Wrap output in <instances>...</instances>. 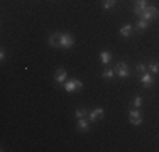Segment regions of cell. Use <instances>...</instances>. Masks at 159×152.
I'll list each match as a JSON object with an SVG mask.
<instances>
[{
  "instance_id": "ac0fdd59",
  "label": "cell",
  "mask_w": 159,
  "mask_h": 152,
  "mask_svg": "<svg viewBox=\"0 0 159 152\" xmlns=\"http://www.w3.org/2000/svg\"><path fill=\"white\" fill-rule=\"evenodd\" d=\"M75 117H76V118H86V110L85 108L76 110V112H75Z\"/></svg>"
},
{
  "instance_id": "30bf717a",
  "label": "cell",
  "mask_w": 159,
  "mask_h": 152,
  "mask_svg": "<svg viewBox=\"0 0 159 152\" xmlns=\"http://www.w3.org/2000/svg\"><path fill=\"white\" fill-rule=\"evenodd\" d=\"M100 61H102V64L108 66V64H110V61H112V54L108 51H102L100 52Z\"/></svg>"
},
{
  "instance_id": "ba28073f",
  "label": "cell",
  "mask_w": 159,
  "mask_h": 152,
  "mask_svg": "<svg viewBox=\"0 0 159 152\" xmlns=\"http://www.w3.org/2000/svg\"><path fill=\"white\" fill-rule=\"evenodd\" d=\"M68 81V73L64 69H58L56 71V83L58 85H64Z\"/></svg>"
},
{
  "instance_id": "9c48e42d",
  "label": "cell",
  "mask_w": 159,
  "mask_h": 152,
  "mask_svg": "<svg viewBox=\"0 0 159 152\" xmlns=\"http://www.w3.org/2000/svg\"><path fill=\"white\" fill-rule=\"evenodd\" d=\"M88 118H78V123H76V128L80 132H86L90 128V123H88Z\"/></svg>"
},
{
  "instance_id": "4fadbf2b",
  "label": "cell",
  "mask_w": 159,
  "mask_h": 152,
  "mask_svg": "<svg viewBox=\"0 0 159 152\" xmlns=\"http://www.w3.org/2000/svg\"><path fill=\"white\" fill-rule=\"evenodd\" d=\"M130 34H132V25H130V24H124L122 27H120V36L129 37Z\"/></svg>"
},
{
  "instance_id": "3957f363",
  "label": "cell",
  "mask_w": 159,
  "mask_h": 152,
  "mask_svg": "<svg viewBox=\"0 0 159 152\" xmlns=\"http://www.w3.org/2000/svg\"><path fill=\"white\" fill-rule=\"evenodd\" d=\"M63 86H64V90H66L68 93H73L76 88H78V90L83 88V81H80V79H76V78H75V79H68V81L64 83Z\"/></svg>"
},
{
  "instance_id": "8fae6325",
  "label": "cell",
  "mask_w": 159,
  "mask_h": 152,
  "mask_svg": "<svg viewBox=\"0 0 159 152\" xmlns=\"http://www.w3.org/2000/svg\"><path fill=\"white\" fill-rule=\"evenodd\" d=\"M147 27H149V20H146V19H139L137 25H135V30H137V32H144Z\"/></svg>"
},
{
  "instance_id": "d6986e66",
  "label": "cell",
  "mask_w": 159,
  "mask_h": 152,
  "mask_svg": "<svg viewBox=\"0 0 159 152\" xmlns=\"http://www.w3.org/2000/svg\"><path fill=\"white\" fill-rule=\"evenodd\" d=\"M135 71L142 74V73H146V71H147V66H146V64H144V63H139L137 66H135Z\"/></svg>"
},
{
  "instance_id": "ffe728a7",
  "label": "cell",
  "mask_w": 159,
  "mask_h": 152,
  "mask_svg": "<svg viewBox=\"0 0 159 152\" xmlns=\"http://www.w3.org/2000/svg\"><path fill=\"white\" fill-rule=\"evenodd\" d=\"M141 105H142V98L141 96H135L134 98V108H141Z\"/></svg>"
},
{
  "instance_id": "9a60e30c",
  "label": "cell",
  "mask_w": 159,
  "mask_h": 152,
  "mask_svg": "<svg viewBox=\"0 0 159 152\" xmlns=\"http://www.w3.org/2000/svg\"><path fill=\"white\" fill-rule=\"evenodd\" d=\"M139 118H142V115H141V112H139L137 108H134V110H130V113H129V120H139Z\"/></svg>"
},
{
  "instance_id": "44dd1931",
  "label": "cell",
  "mask_w": 159,
  "mask_h": 152,
  "mask_svg": "<svg viewBox=\"0 0 159 152\" xmlns=\"http://www.w3.org/2000/svg\"><path fill=\"white\" fill-rule=\"evenodd\" d=\"M130 123H132V125H135V127H139V125L142 123V118H139V120H130Z\"/></svg>"
},
{
  "instance_id": "6da1fadb",
  "label": "cell",
  "mask_w": 159,
  "mask_h": 152,
  "mask_svg": "<svg viewBox=\"0 0 159 152\" xmlns=\"http://www.w3.org/2000/svg\"><path fill=\"white\" fill-rule=\"evenodd\" d=\"M139 17H141V19H146V20H149V22H151V20H154V19H157V17H159V10H157L154 5H149L147 9H144V10H142V14L139 15Z\"/></svg>"
},
{
  "instance_id": "7402d4cb",
  "label": "cell",
  "mask_w": 159,
  "mask_h": 152,
  "mask_svg": "<svg viewBox=\"0 0 159 152\" xmlns=\"http://www.w3.org/2000/svg\"><path fill=\"white\" fill-rule=\"evenodd\" d=\"M0 59H5V51H3V49H2V51H0Z\"/></svg>"
},
{
  "instance_id": "8992f818",
  "label": "cell",
  "mask_w": 159,
  "mask_h": 152,
  "mask_svg": "<svg viewBox=\"0 0 159 152\" xmlns=\"http://www.w3.org/2000/svg\"><path fill=\"white\" fill-rule=\"evenodd\" d=\"M103 115H105L103 108H100V106H97L95 110H92V112L88 113V120H90V122H97L98 118H102Z\"/></svg>"
},
{
  "instance_id": "5bb4252c",
  "label": "cell",
  "mask_w": 159,
  "mask_h": 152,
  "mask_svg": "<svg viewBox=\"0 0 159 152\" xmlns=\"http://www.w3.org/2000/svg\"><path fill=\"white\" fill-rule=\"evenodd\" d=\"M59 34L61 32H56V34H52V36H49V46H59Z\"/></svg>"
},
{
  "instance_id": "7a4b0ae2",
  "label": "cell",
  "mask_w": 159,
  "mask_h": 152,
  "mask_svg": "<svg viewBox=\"0 0 159 152\" xmlns=\"http://www.w3.org/2000/svg\"><path fill=\"white\" fill-rule=\"evenodd\" d=\"M115 74L119 76V78H129V76H130V69H129V64L127 63H117L115 64Z\"/></svg>"
},
{
  "instance_id": "7c38bea8",
  "label": "cell",
  "mask_w": 159,
  "mask_h": 152,
  "mask_svg": "<svg viewBox=\"0 0 159 152\" xmlns=\"http://www.w3.org/2000/svg\"><path fill=\"white\" fill-rule=\"evenodd\" d=\"M147 71H149L151 74H159V63H156V61L149 63L147 64Z\"/></svg>"
},
{
  "instance_id": "5b68a950",
  "label": "cell",
  "mask_w": 159,
  "mask_h": 152,
  "mask_svg": "<svg viewBox=\"0 0 159 152\" xmlns=\"http://www.w3.org/2000/svg\"><path fill=\"white\" fill-rule=\"evenodd\" d=\"M141 85L144 86V88H151V86L154 85V78H152V74H151L149 71H146V73L141 74Z\"/></svg>"
},
{
  "instance_id": "2e32d148",
  "label": "cell",
  "mask_w": 159,
  "mask_h": 152,
  "mask_svg": "<svg viewBox=\"0 0 159 152\" xmlns=\"http://www.w3.org/2000/svg\"><path fill=\"white\" fill-rule=\"evenodd\" d=\"M102 76H103L105 79H113V76H115V71H113V69H105L103 73H102Z\"/></svg>"
},
{
  "instance_id": "52a82bcc",
  "label": "cell",
  "mask_w": 159,
  "mask_h": 152,
  "mask_svg": "<svg viewBox=\"0 0 159 152\" xmlns=\"http://www.w3.org/2000/svg\"><path fill=\"white\" fill-rule=\"evenodd\" d=\"M149 7V3H147V0H135V7H134V14L135 15H141L144 9H147Z\"/></svg>"
},
{
  "instance_id": "e0dca14e",
  "label": "cell",
  "mask_w": 159,
  "mask_h": 152,
  "mask_svg": "<svg viewBox=\"0 0 159 152\" xmlns=\"http://www.w3.org/2000/svg\"><path fill=\"white\" fill-rule=\"evenodd\" d=\"M115 3H117V0H103V9L105 10H110Z\"/></svg>"
},
{
  "instance_id": "277c9868",
  "label": "cell",
  "mask_w": 159,
  "mask_h": 152,
  "mask_svg": "<svg viewBox=\"0 0 159 152\" xmlns=\"http://www.w3.org/2000/svg\"><path fill=\"white\" fill-rule=\"evenodd\" d=\"M59 46L61 47H73L75 39L71 34H59Z\"/></svg>"
}]
</instances>
